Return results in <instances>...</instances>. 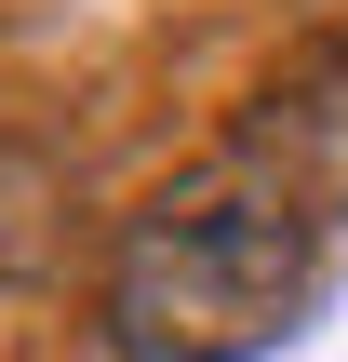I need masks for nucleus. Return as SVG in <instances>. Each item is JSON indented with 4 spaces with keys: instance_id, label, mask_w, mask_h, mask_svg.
<instances>
[{
    "instance_id": "obj_1",
    "label": "nucleus",
    "mask_w": 348,
    "mask_h": 362,
    "mask_svg": "<svg viewBox=\"0 0 348 362\" xmlns=\"http://www.w3.org/2000/svg\"><path fill=\"white\" fill-rule=\"evenodd\" d=\"M322 296V215L255 175V161H215V175H174L121 255H107V349L121 362H268Z\"/></svg>"
}]
</instances>
